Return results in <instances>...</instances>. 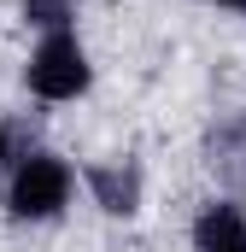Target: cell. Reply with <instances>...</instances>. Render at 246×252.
Segmentation results:
<instances>
[{"label": "cell", "instance_id": "obj_5", "mask_svg": "<svg viewBox=\"0 0 246 252\" xmlns=\"http://www.w3.org/2000/svg\"><path fill=\"white\" fill-rule=\"evenodd\" d=\"M193 247L199 252H246V217L235 205H211L193 223Z\"/></svg>", "mask_w": 246, "mask_h": 252}, {"label": "cell", "instance_id": "obj_4", "mask_svg": "<svg viewBox=\"0 0 246 252\" xmlns=\"http://www.w3.org/2000/svg\"><path fill=\"white\" fill-rule=\"evenodd\" d=\"M211 170L229 188H246V112L241 118H223L211 129Z\"/></svg>", "mask_w": 246, "mask_h": 252}, {"label": "cell", "instance_id": "obj_2", "mask_svg": "<svg viewBox=\"0 0 246 252\" xmlns=\"http://www.w3.org/2000/svg\"><path fill=\"white\" fill-rule=\"evenodd\" d=\"M30 88L41 100H76L88 88V53L70 30H47L41 47L30 53Z\"/></svg>", "mask_w": 246, "mask_h": 252}, {"label": "cell", "instance_id": "obj_3", "mask_svg": "<svg viewBox=\"0 0 246 252\" xmlns=\"http://www.w3.org/2000/svg\"><path fill=\"white\" fill-rule=\"evenodd\" d=\"M88 188L100 199V211L129 217V211L141 205V170H135V164H94V170H88Z\"/></svg>", "mask_w": 246, "mask_h": 252}, {"label": "cell", "instance_id": "obj_1", "mask_svg": "<svg viewBox=\"0 0 246 252\" xmlns=\"http://www.w3.org/2000/svg\"><path fill=\"white\" fill-rule=\"evenodd\" d=\"M64 199H70V170H64V158H53V153H30L18 164V176H12V193H6L12 217H24V223L59 217Z\"/></svg>", "mask_w": 246, "mask_h": 252}, {"label": "cell", "instance_id": "obj_7", "mask_svg": "<svg viewBox=\"0 0 246 252\" xmlns=\"http://www.w3.org/2000/svg\"><path fill=\"white\" fill-rule=\"evenodd\" d=\"M217 6H235V12H246V0H217Z\"/></svg>", "mask_w": 246, "mask_h": 252}, {"label": "cell", "instance_id": "obj_8", "mask_svg": "<svg viewBox=\"0 0 246 252\" xmlns=\"http://www.w3.org/2000/svg\"><path fill=\"white\" fill-rule=\"evenodd\" d=\"M0 164H6V129H0Z\"/></svg>", "mask_w": 246, "mask_h": 252}, {"label": "cell", "instance_id": "obj_6", "mask_svg": "<svg viewBox=\"0 0 246 252\" xmlns=\"http://www.w3.org/2000/svg\"><path fill=\"white\" fill-rule=\"evenodd\" d=\"M24 18H30V24H47V30H70V6H64V0H30Z\"/></svg>", "mask_w": 246, "mask_h": 252}]
</instances>
